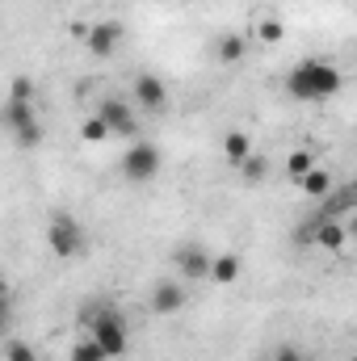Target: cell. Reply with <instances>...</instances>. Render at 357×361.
Segmentation results:
<instances>
[{"instance_id":"obj_18","label":"cell","mask_w":357,"mask_h":361,"mask_svg":"<svg viewBox=\"0 0 357 361\" xmlns=\"http://www.w3.org/2000/svg\"><path fill=\"white\" fill-rule=\"evenodd\" d=\"M307 169H311V156H307V152H298V156H290V180H298L303 173H307Z\"/></svg>"},{"instance_id":"obj_22","label":"cell","mask_w":357,"mask_h":361,"mask_svg":"<svg viewBox=\"0 0 357 361\" xmlns=\"http://www.w3.org/2000/svg\"><path fill=\"white\" fill-rule=\"evenodd\" d=\"M261 38H265V42H277V38H282V25H277V21H265V25H261Z\"/></svg>"},{"instance_id":"obj_23","label":"cell","mask_w":357,"mask_h":361,"mask_svg":"<svg viewBox=\"0 0 357 361\" xmlns=\"http://www.w3.org/2000/svg\"><path fill=\"white\" fill-rule=\"evenodd\" d=\"M8 328V298H0V332Z\"/></svg>"},{"instance_id":"obj_8","label":"cell","mask_w":357,"mask_h":361,"mask_svg":"<svg viewBox=\"0 0 357 361\" xmlns=\"http://www.w3.org/2000/svg\"><path fill=\"white\" fill-rule=\"evenodd\" d=\"M177 273H181V281H206L210 277V252L202 244L177 248Z\"/></svg>"},{"instance_id":"obj_10","label":"cell","mask_w":357,"mask_h":361,"mask_svg":"<svg viewBox=\"0 0 357 361\" xmlns=\"http://www.w3.org/2000/svg\"><path fill=\"white\" fill-rule=\"evenodd\" d=\"M135 97H139V105L147 109V114H164L169 109V89H164V80H156V76H139L135 80Z\"/></svg>"},{"instance_id":"obj_11","label":"cell","mask_w":357,"mask_h":361,"mask_svg":"<svg viewBox=\"0 0 357 361\" xmlns=\"http://www.w3.org/2000/svg\"><path fill=\"white\" fill-rule=\"evenodd\" d=\"M236 277H240V261H236V257H210V277H206V281L231 286Z\"/></svg>"},{"instance_id":"obj_5","label":"cell","mask_w":357,"mask_h":361,"mask_svg":"<svg viewBox=\"0 0 357 361\" xmlns=\"http://www.w3.org/2000/svg\"><path fill=\"white\" fill-rule=\"evenodd\" d=\"M160 147L156 143H131L126 152H122V177L131 180V185H143V180H152L156 173H160Z\"/></svg>"},{"instance_id":"obj_6","label":"cell","mask_w":357,"mask_h":361,"mask_svg":"<svg viewBox=\"0 0 357 361\" xmlns=\"http://www.w3.org/2000/svg\"><path fill=\"white\" fill-rule=\"evenodd\" d=\"M122 42H126V25L122 21H97V25H89V34H85V47H89V55H97V59H109Z\"/></svg>"},{"instance_id":"obj_15","label":"cell","mask_w":357,"mask_h":361,"mask_svg":"<svg viewBox=\"0 0 357 361\" xmlns=\"http://www.w3.org/2000/svg\"><path fill=\"white\" fill-rule=\"evenodd\" d=\"M240 173L248 177V185H257V180L265 177V160H261V156H244V160H240Z\"/></svg>"},{"instance_id":"obj_14","label":"cell","mask_w":357,"mask_h":361,"mask_svg":"<svg viewBox=\"0 0 357 361\" xmlns=\"http://www.w3.org/2000/svg\"><path fill=\"white\" fill-rule=\"evenodd\" d=\"M244 55V38H236V34H227V38H219V59H227V63H236Z\"/></svg>"},{"instance_id":"obj_2","label":"cell","mask_w":357,"mask_h":361,"mask_svg":"<svg viewBox=\"0 0 357 361\" xmlns=\"http://www.w3.org/2000/svg\"><path fill=\"white\" fill-rule=\"evenodd\" d=\"M85 324H89V341L109 361L126 353L131 332H126V319H122V311L114 302H92V307H85Z\"/></svg>"},{"instance_id":"obj_24","label":"cell","mask_w":357,"mask_h":361,"mask_svg":"<svg viewBox=\"0 0 357 361\" xmlns=\"http://www.w3.org/2000/svg\"><path fill=\"white\" fill-rule=\"evenodd\" d=\"M0 298H8V281L4 277H0Z\"/></svg>"},{"instance_id":"obj_7","label":"cell","mask_w":357,"mask_h":361,"mask_svg":"<svg viewBox=\"0 0 357 361\" xmlns=\"http://www.w3.org/2000/svg\"><path fill=\"white\" fill-rule=\"evenodd\" d=\"M97 118L105 122V130L109 135H135V118H131V105L122 101V97H105L101 105H97Z\"/></svg>"},{"instance_id":"obj_12","label":"cell","mask_w":357,"mask_h":361,"mask_svg":"<svg viewBox=\"0 0 357 361\" xmlns=\"http://www.w3.org/2000/svg\"><path fill=\"white\" fill-rule=\"evenodd\" d=\"M298 185H303L311 197H324V193L332 189V173H328V169H307V173L298 177Z\"/></svg>"},{"instance_id":"obj_9","label":"cell","mask_w":357,"mask_h":361,"mask_svg":"<svg viewBox=\"0 0 357 361\" xmlns=\"http://www.w3.org/2000/svg\"><path fill=\"white\" fill-rule=\"evenodd\" d=\"M185 281L181 277H169V281H156L152 286V311L156 315H177L181 307H185Z\"/></svg>"},{"instance_id":"obj_13","label":"cell","mask_w":357,"mask_h":361,"mask_svg":"<svg viewBox=\"0 0 357 361\" xmlns=\"http://www.w3.org/2000/svg\"><path fill=\"white\" fill-rule=\"evenodd\" d=\"M223 152H227V160H231V164H240L244 156H253V139H248V135H240V130H231V135H223Z\"/></svg>"},{"instance_id":"obj_25","label":"cell","mask_w":357,"mask_h":361,"mask_svg":"<svg viewBox=\"0 0 357 361\" xmlns=\"http://www.w3.org/2000/svg\"><path fill=\"white\" fill-rule=\"evenodd\" d=\"M303 361H311V357H303Z\"/></svg>"},{"instance_id":"obj_17","label":"cell","mask_w":357,"mask_h":361,"mask_svg":"<svg viewBox=\"0 0 357 361\" xmlns=\"http://www.w3.org/2000/svg\"><path fill=\"white\" fill-rule=\"evenodd\" d=\"M72 361H109V357H105V353H101L92 341H80V345L72 349Z\"/></svg>"},{"instance_id":"obj_21","label":"cell","mask_w":357,"mask_h":361,"mask_svg":"<svg viewBox=\"0 0 357 361\" xmlns=\"http://www.w3.org/2000/svg\"><path fill=\"white\" fill-rule=\"evenodd\" d=\"M273 361H303V349H298V345H282V349L273 353Z\"/></svg>"},{"instance_id":"obj_1","label":"cell","mask_w":357,"mask_h":361,"mask_svg":"<svg viewBox=\"0 0 357 361\" xmlns=\"http://www.w3.org/2000/svg\"><path fill=\"white\" fill-rule=\"evenodd\" d=\"M341 89V68L328 59H303L298 68H290L286 76V92L294 101H324Z\"/></svg>"},{"instance_id":"obj_16","label":"cell","mask_w":357,"mask_h":361,"mask_svg":"<svg viewBox=\"0 0 357 361\" xmlns=\"http://www.w3.org/2000/svg\"><path fill=\"white\" fill-rule=\"evenodd\" d=\"M80 135H85V143H101V139H109V130H105V122H101L97 114H92L89 122L80 126Z\"/></svg>"},{"instance_id":"obj_3","label":"cell","mask_w":357,"mask_h":361,"mask_svg":"<svg viewBox=\"0 0 357 361\" xmlns=\"http://www.w3.org/2000/svg\"><path fill=\"white\" fill-rule=\"evenodd\" d=\"M47 244H51L55 257H80V252H89V231L80 227L76 214L55 210L51 214V227H47Z\"/></svg>"},{"instance_id":"obj_20","label":"cell","mask_w":357,"mask_h":361,"mask_svg":"<svg viewBox=\"0 0 357 361\" xmlns=\"http://www.w3.org/2000/svg\"><path fill=\"white\" fill-rule=\"evenodd\" d=\"M8 361H38V353L30 345H8Z\"/></svg>"},{"instance_id":"obj_19","label":"cell","mask_w":357,"mask_h":361,"mask_svg":"<svg viewBox=\"0 0 357 361\" xmlns=\"http://www.w3.org/2000/svg\"><path fill=\"white\" fill-rule=\"evenodd\" d=\"M8 97H13V101H34V85H30V80H13Z\"/></svg>"},{"instance_id":"obj_4","label":"cell","mask_w":357,"mask_h":361,"mask_svg":"<svg viewBox=\"0 0 357 361\" xmlns=\"http://www.w3.org/2000/svg\"><path fill=\"white\" fill-rule=\"evenodd\" d=\"M4 126H8V135H13V143L17 147H38L42 143V126H38V114H34V105L30 101H13L8 97V105H4Z\"/></svg>"}]
</instances>
